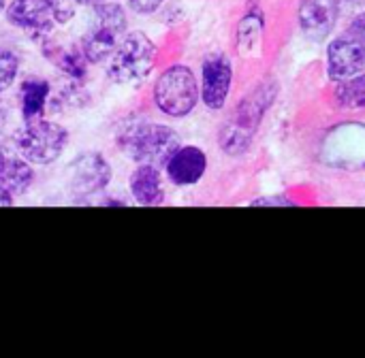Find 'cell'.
<instances>
[{"mask_svg":"<svg viewBox=\"0 0 365 358\" xmlns=\"http://www.w3.org/2000/svg\"><path fill=\"white\" fill-rule=\"evenodd\" d=\"M118 149L137 164L165 167L169 156L182 145L180 135L165 124L148 120H128L118 128Z\"/></svg>","mask_w":365,"mask_h":358,"instance_id":"1","label":"cell"},{"mask_svg":"<svg viewBox=\"0 0 365 358\" xmlns=\"http://www.w3.org/2000/svg\"><path fill=\"white\" fill-rule=\"evenodd\" d=\"M154 60L156 47L152 38L141 30H128L103 64L113 83L139 85L154 70Z\"/></svg>","mask_w":365,"mask_h":358,"instance_id":"2","label":"cell"},{"mask_svg":"<svg viewBox=\"0 0 365 358\" xmlns=\"http://www.w3.org/2000/svg\"><path fill=\"white\" fill-rule=\"evenodd\" d=\"M128 32V17L122 4L105 0L92 6V19L79 38V47L90 64H103Z\"/></svg>","mask_w":365,"mask_h":358,"instance_id":"3","label":"cell"},{"mask_svg":"<svg viewBox=\"0 0 365 358\" xmlns=\"http://www.w3.org/2000/svg\"><path fill=\"white\" fill-rule=\"evenodd\" d=\"M154 105L167 117L182 120L195 111L201 98L197 75L186 64H173L165 68L154 83Z\"/></svg>","mask_w":365,"mask_h":358,"instance_id":"4","label":"cell"},{"mask_svg":"<svg viewBox=\"0 0 365 358\" xmlns=\"http://www.w3.org/2000/svg\"><path fill=\"white\" fill-rule=\"evenodd\" d=\"M66 145L68 130L62 124L45 117L24 120L15 132V147L30 164L47 167L56 162L64 154Z\"/></svg>","mask_w":365,"mask_h":358,"instance_id":"5","label":"cell"},{"mask_svg":"<svg viewBox=\"0 0 365 358\" xmlns=\"http://www.w3.org/2000/svg\"><path fill=\"white\" fill-rule=\"evenodd\" d=\"M267 94L269 92L263 85L252 96H248L237 107L233 120L222 128V132H220V147L227 154L237 156V154H242V152L248 149L250 139H252V135H255V130H257V126H259V122H261V117H263V113L267 109V102L272 100V96L265 100Z\"/></svg>","mask_w":365,"mask_h":358,"instance_id":"6","label":"cell"},{"mask_svg":"<svg viewBox=\"0 0 365 358\" xmlns=\"http://www.w3.org/2000/svg\"><path fill=\"white\" fill-rule=\"evenodd\" d=\"M4 13L6 21L28 34L32 41H45L58 26L51 0H13Z\"/></svg>","mask_w":365,"mask_h":358,"instance_id":"7","label":"cell"},{"mask_svg":"<svg viewBox=\"0 0 365 358\" xmlns=\"http://www.w3.org/2000/svg\"><path fill=\"white\" fill-rule=\"evenodd\" d=\"M111 181V164L96 152H88L77 156L71 162L68 188L77 199H88L101 190H105Z\"/></svg>","mask_w":365,"mask_h":358,"instance_id":"8","label":"cell"},{"mask_svg":"<svg viewBox=\"0 0 365 358\" xmlns=\"http://www.w3.org/2000/svg\"><path fill=\"white\" fill-rule=\"evenodd\" d=\"M233 85V66L227 56L214 53L203 60L201 66V100L207 109L218 111L227 105Z\"/></svg>","mask_w":365,"mask_h":358,"instance_id":"9","label":"cell"},{"mask_svg":"<svg viewBox=\"0 0 365 358\" xmlns=\"http://www.w3.org/2000/svg\"><path fill=\"white\" fill-rule=\"evenodd\" d=\"M365 70V47L349 32L327 47V75L336 81L351 79Z\"/></svg>","mask_w":365,"mask_h":358,"instance_id":"10","label":"cell"},{"mask_svg":"<svg viewBox=\"0 0 365 358\" xmlns=\"http://www.w3.org/2000/svg\"><path fill=\"white\" fill-rule=\"evenodd\" d=\"M207 171V154L197 145H180L165 162L167 179L178 188L195 186Z\"/></svg>","mask_w":365,"mask_h":358,"instance_id":"11","label":"cell"},{"mask_svg":"<svg viewBox=\"0 0 365 358\" xmlns=\"http://www.w3.org/2000/svg\"><path fill=\"white\" fill-rule=\"evenodd\" d=\"M32 164L13 145H0V186L13 196H24L34 186Z\"/></svg>","mask_w":365,"mask_h":358,"instance_id":"12","label":"cell"},{"mask_svg":"<svg viewBox=\"0 0 365 358\" xmlns=\"http://www.w3.org/2000/svg\"><path fill=\"white\" fill-rule=\"evenodd\" d=\"M43 43V53L45 58L73 83V85H81L88 77V66L90 60L86 58V53L81 51L79 43L75 45H58L51 43V36H47Z\"/></svg>","mask_w":365,"mask_h":358,"instance_id":"13","label":"cell"},{"mask_svg":"<svg viewBox=\"0 0 365 358\" xmlns=\"http://www.w3.org/2000/svg\"><path fill=\"white\" fill-rule=\"evenodd\" d=\"M338 9L334 0H304L299 6V26L312 41L325 38L336 26Z\"/></svg>","mask_w":365,"mask_h":358,"instance_id":"14","label":"cell"},{"mask_svg":"<svg viewBox=\"0 0 365 358\" xmlns=\"http://www.w3.org/2000/svg\"><path fill=\"white\" fill-rule=\"evenodd\" d=\"M128 192L135 203L154 207L165 201V186L163 173L154 164H137L128 177Z\"/></svg>","mask_w":365,"mask_h":358,"instance_id":"15","label":"cell"},{"mask_svg":"<svg viewBox=\"0 0 365 358\" xmlns=\"http://www.w3.org/2000/svg\"><path fill=\"white\" fill-rule=\"evenodd\" d=\"M51 102V83L45 77H26L19 83V113L21 120L43 117Z\"/></svg>","mask_w":365,"mask_h":358,"instance_id":"16","label":"cell"},{"mask_svg":"<svg viewBox=\"0 0 365 358\" xmlns=\"http://www.w3.org/2000/svg\"><path fill=\"white\" fill-rule=\"evenodd\" d=\"M336 102L344 109H365V70L340 81L336 88Z\"/></svg>","mask_w":365,"mask_h":358,"instance_id":"17","label":"cell"},{"mask_svg":"<svg viewBox=\"0 0 365 358\" xmlns=\"http://www.w3.org/2000/svg\"><path fill=\"white\" fill-rule=\"evenodd\" d=\"M19 66H21L19 56L9 47H0V94H4L15 85Z\"/></svg>","mask_w":365,"mask_h":358,"instance_id":"18","label":"cell"},{"mask_svg":"<svg viewBox=\"0 0 365 358\" xmlns=\"http://www.w3.org/2000/svg\"><path fill=\"white\" fill-rule=\"evenodd\" d=\"M261 28H263V21H261L259 15H248L242 21V26H240V45H237L242 53L246 51V47H248V53H250V49L259 45Z\"/></svg>","mask_w":365,"mask_h":358,"instance_id":"19","label":"cell"},{"mask_svg":"<svg viewBox=\"0 0 365 358\" xmlns=\"http://www.w3.org/2000/svg\"><path fill=\"white\" fill-rule=\"evenodd\" d=\"M165 0H126L128 9L137 15H152L154 11H158L163 6Z\"/></svg>","mask_w":365,"mask_h":358,"instance_id":"20","label":"cell"},{"mask_svg":"<svg viewBox=\"0 0 365 358\" xmlns=\"http://www.w3.org/2000/svg\"><path fill=\"white\" fill-rule=\"evenodd\" d=\"M351 36H355L361 45L365 47V13L364 15H359V17H355L353 19V23L349 26V30H346Z\"/></svg>","mask_w":365,"mask_h":358,"instance_id":"21","label":"cell"},{"mask_svg":"<svg viewBox=\"0 0 365 358\" xmlns=\"http://www.w3.org/2000/svg\"><path fill=\"white\" fill-rule=\"evenodd\" d=\"M13 201H15V199H13V196H11V194L0 186V207H11V205H13Z\"/></svg>","mask_w":365,"mask_h":358,"instance_id":"22","label":"cell"},{"mask_svg":"<svg viewBox=\"0 0 365 358\" xmlns=\"http://www.w3.org/2000/svg\"><path fill=\"white\" fill-rule=\"evenodd\" d=\"M6 117H9V115H6V109L0 105V132H2V128L6 126Z\"/></svg>","mask_w":365,"mask_h":358,"instance_id":"23","label":"cell"},{"mask_svg":"<svg viewBox=\"0 0 365 358\" xmlns=\"http://www.w3.org/2000/svg\"><path fill=\"white\" fill-rule=\"evenodd\" d=\"M98 2H105V0H77L79 6H94V4H98Z\"/></svg>","mask_w":365,"mask_h":358,"instance_id":"24","label":"cell"},{"mask_svg":"<svg viewBox=\"0 0 365 358\" xmlns=\"http://www.w3.org/2000/svg\"><path fill=\"white\" fill-rule=\"evenodd\" d=\"M4 9H6V0H0V13H2Z\"/></svg>","mask_w":365,"mask_h":358,"instance_id":"25","label":"cell"}]
</instances>
